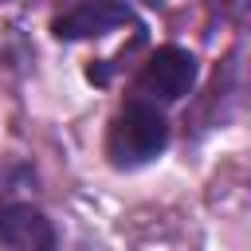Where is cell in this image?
Listing matches in <instances>:
<instances>
[{
    "label": "cell",
    "mask_w": 251,
    "mask_h": 251,
    "mask_svg": "<svg viewBox=\"0 0 251 251\" xmlns=\"http://www.w3.org/2000/svg\"><path fill=\"white\" fill-rule=\"evenodd\" d=\"M169 145V122L165 114L145 102V98H133L126 102L114 122H110V133H106V157L114 169H137V165H149L161 149Z\"/></svg>",
    "instance_id": "cell-1"
},
{
    "label": "cell",
    "mask_w": 251,
    "mask_h": 251,
    "mask_svg": "<svg viewBox=\"0 0 251 251\" xmlns=\"http://www.w3.org/2000/svg\"><path fill=\"white\" fill-rule=\"evenodd\" d=\"M192 82H196V59H192V51L165 43V47H157V51L141 63V71H137V78H133V90H137L145 102L157 106V102H176V98H184V94L192 90Z\"/></svg>",
    "instance_id": "cell-2"
},
{
    "label": "cell",
    "mask_w": 251,
    "mask_h": 251,
    "mask_svg": "<svg viewBox=\"0 0 251 251\" xmlns=\"http://www.w3.org/2000/svg\"><path fill=\"white\" fill-rule=\"evenodd\" d=\"M126 24H133L129 4H122V0H82V4L67 8L63 16H55L51 31L59 39H94V35H110Z\"/></svg>",
    "instance_id": "cell-3"
},
{
    "label": "cell",
    "mask_w": 251,
    "mask_h": 251,
    "mask_svg": "<svg viewBox=\"0 0 251 251\" xmlns=\"http://www.w3.org/2000/svg\"><path fill=\"white\" fill-rule=\"evenodd\" d=\"M0 251H59L55 224L31 204L0 208Z\"/></svg>",
    "instance_id": "cell-4"
},
{
    "label": "cell",
    "mask_w": 251,
    "mask_h": 251,
    "mask_svg": "<svg viewBox=\"0 0 251 251\" xmlns=\"http://www.w3.org/2000/svg\"><path fill=\"white\" fill-rule=\"evenodd\" d=\"M216 8H224V12H251V0H216Z\"/></svg>",
    "instance_id": "cell-5"
}]
</instances>
